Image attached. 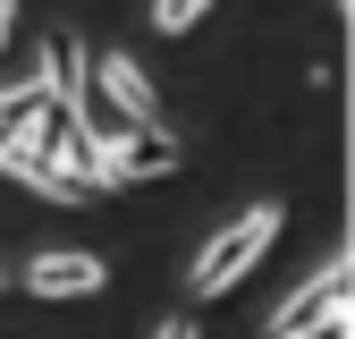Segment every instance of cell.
<instances>
[{
    "mask_svg": "<svg viewBox=\"0 0 355 339\" xmlns=\"http://www.w3.org/2000/svg\"><path fill=\"white\" fill-rule=\"evenodd\" d=\"M102 280H110V272H102V254H68V246L26 263V288H34V297H94Z\"/></svg>",
    "mask_w": 355,
    "mask_h": 339,
    "instance_id": "277c9868",
    "label": "cell"
},
{
    "mask_svg": "<svg viewBox=\"0 0 355 339\" xmlns=\"http://www.w3.org/2000/svg\"><path fill=\"white\" fill-rule=\"evenodd\" d=\"M42 94H51V85H42V76H26V85H9V94H0V136H9V127H26V119L42 110Z\"/></svg>",
    "mask_w": 355,
    "mask_h": 339,
    "instance_id": "8992f818",
    "label": "cell"
},
{
    "mask_svg": "<svg viewBox=\"0 0 355 339\" xmlns=\"http://www.w3.org/2000/svg\"><path fill=\"white\" fill-rule=\"evenodd\" d=\"M187 161V144L169 136V127H127V136L102 144V170H110V187H136V179H169V170Z\"/></svg>",
    "mask_w": 355,
    "mask_h": 339,
    "instance_id": "3957f363",
    "label": "cell"
},
{
    "mask_svg": "<svg viewBox=\"0 0 355 339\" xmlns=\"http://www.w3.org/2000/svg\"><path fill=\"white\" fill-rule=\"evenodd\" d=\"M102 68V85H110V102L136 119V127H161V94H153V76L136 68V60H94Z\"/></svg>",
    "mask_w": 355,
    "mask_h": 339,
    "instance_id": "5b68a950",
    "label": "cell"
},
{
    "mask_svg": "<svg viewBox=\"0 0 355 339\" xmlns=\"http://www.w3.org/2000/svg\"><path fill=\"white\" fill-rule=\"evenodd\" d=\"M153 339H203V331H195V314H169V322H161Z\"/></svg>",
    "mask_w": 355,
    "mask_h": 339,
    "instance_id": "ba28073f",
    "label": "cell"
},
{
    "mask_svg": "<svg viewBox=\"0 0 355 339\" xmlns=\"http://www.w3.org/2000/svg\"><path fill=\"white\" fill-rule=\"evenodd\" d=\"M347 306H355V263H322L313 280L288 297V306H271V322H262V331H271V339H296V331H313V322H338Z\"/></svg>",
    "mask_w": 355,
    "mask_h": 339,
    "instance_id": "7a4b0ae2",
    "label": "cell"
},
{
    "mask_svg": "<svg viewBox=\"0 0 355 339\" xmlns=\"http://www.w3.org/2000/svg\"><path fill=\"white\" fill-rule=\"evenodd\" d=\"M296 339H347V314H338V322H313V331H296Z\"/></svg>",
    "mask_w": 355,
    "mask_h": 339,
    "instance_id": "9c48e42d",
    "label": "cell"
},
{
    "mask_svg": "<svg viewBox=\"0 0 355 339\" xmlns=\"http://www.w3.org/2000/svg\"><path fill=\"white\" fill-rule=\"evenodd\" d=\"M271 238H279V204H254V212H237V221H220L211 229V246L195 254V272H187V288L195 297H220V288H237L262 254H271Z\"/></svg>",
    "mask_w": 355,
    "mask_h": 339,
    "instance_id": "6da1fadb",
    "label": "cell"
},
{
    "mask_svg": "<svg viewBox=\"0 0 355 339\" xmlns=\"http://www.w3.org/2000/svg\"><path fill=\"white\" fill-rule=\"evenodd\" d=\"M0 288H9V272H0Z\"/></svg>",
    "mask_w": 355,
    "mask_h": 339,
    "instance_id": "8fae6325",
    "label": "cell"
},
{
    "mask_svg": "<svg viewBox=\"0 0 355 339\" xmlns=\"http://www.w3.org/2000/svg\"><path fill=\"white\" fill-rule=\"evenodd\" d=\"M203 17H211V0H153V26L161 34H195Z\"/></svg>",
    "mask_w": 355,
    "mask_h": 339,
    "instance_id": "52a82bcc",
    "label": "cell"
},
{
    "mask_svg": "<svg viewBox=\"0 0 355 339\" xmlns=\"http://www.w3.org/2000/svg\"><path fill=\"white\" fill-rule=\"evenodd\" d=\"M9 26H17V0H0V42H9Z\"/></svg>",
    "mask_w": 355,
    "mask_h": 339,
    "instance_id": "30bf717a",
    "label": "cell"
}]
</instances>
